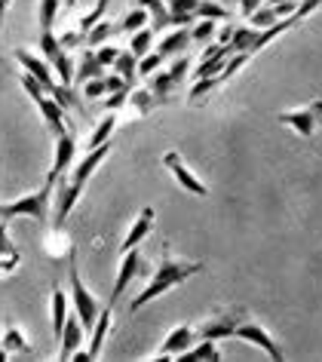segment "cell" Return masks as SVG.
I'll list each match as a JSON object with an SVG mask.
<instances>
[{
    "mask_svg": "<svg viewBox=\"0 0 322 362\" xmlns=\"http://www.w3.org/2000/svg\"><path fill=\"white\" fill-rule=\"evenodd\" d=\"M107 93H111L107 77H95V80H86V83H83V95L86 98H105Z\"/></svg>",
    "mask_w": 322,
    "mask_h": 362,
    "instance_id": "60d3db41",
    "label": "cell"
},
{
    "mask_svg": "<svg viewBox=\"0 0 322 362\" xmlns=\"http://www.w3.org/2000/svg\"><path fill=\"white\" fill-rule=\"evenodd\" d=\"M276 120L282 126H292L301 139H313L316 126L322 123V102H310L307 107H298V111H282L276 114Z\"/></svg>",
    "mask_w": 322,
    "mask_h": 362,
    "instance_id": "5b68a950",
    "label": "cell"
},
{
    "mask_svg": "<svg viewBox=\"0 0 322 362\" xmlns=\"http://www.w3.org/2000/svg\"><path fill=\"white\" fill-rule=\"evenodd\" d=\"M10 4H13V0H0V22H4V16H6V10H10Z\"/></svg>",
    "mask_w": 322,
    "mask_h": 362,
    "instance_id": "681fc988",
    "label": "cell"
},
{
    "mask_svg": "<svg viewBox=\"0 0 322 362\" xmlns=\"http://www.w3.org/2000/svg\"><path fill=\"white\" fill-rule=\"evenodd\" d=\"M163 166H166L169 172H172V175H175V181H178V185L184 187L187 194H193V197H205V194H209V191H205V187H203V181L196 178L193 172L184 166V160L178 157L175 151H166V153H163Z\"/></svg>",
    "mask_w": 322,
    "mask_h": 362,
    "instance_id": "8fae6325",
    "label": "cell"
},
{
    "mask_svg": "<svg viewBox=\"0 0 322 362\" xmlns=\"http://www.w3.org/2000/svg\"><path fill=\"white\" fill-rule=\"evenodd\" d=\"M95 77H105V65L95 59V49H86L83 59H80V65L74 68V80L83 86L86 80H95Z\"/></svg>",
    "mask_w": 322,
    "mask_h": 362,
    "instance_id": "603a6c76",
    "label": "cell"
},
{
    "mask_svg": "<svg viewBox=\"0 0 322 362\" xmlns=\"http://www.w3.org/2000/svg\"><path fill=\"white\" fill-rule=\"evenodd\" d=\"M114 34H117V25L114 22H107V19H102V22H95L93 28L86 31V43H89V49H95V47H102L105 40H111Z\"/></svg>",
    "mask_w": 322,
    "mask_h": 362,
    "instance_id": "f1b7e54d",
    "label": "cell"
},
{
    "mask_svg": "<svg viewBox=\"0 0 322 362\" xmlns=\"http://www.w3.org/2000/svg\"><path fill=\"white\" fill-rule=\"evenodd\" d=\"M138 6H141V10H148V16H150V28H154V34L172 28V16H169L166 0H138Z\"/></svg>",
    "mask_w": 322,
    "mask_h": 362,
    "instance_id": "44dd1931",
    "label": "cell"
},
{
    "mask_svg": "<svg viewBox=\"0 0 322 362\" xmlns=\"http://www.w3.org/2000/svg\"><path fill=\"white\" fill-rule=\"evenodd\" d=\"M47 95L56 98V102H59L61 107H65V111H80V98L74 95V89L65 86V83H56V86H52Z\"/></svg>",
    "mask_w": 322,
    "mask_h": 362,
    "instance_id": "836d02e7",
    "label": "cell"
},
{
    "mask_svg": "<svg viewBox=\"0 0 322 362\" xmlns=\"http://www.w3.org/2000/svg\"><path fill=\"white\" fill-rule=\"evenodd\" d=\"M49 310H52V334H61V329H65V320H68V295H65V288H52V295H49Z\"/></svg>",
    "mask_w": 322,
    "mask_h": 362,
    "instance_id": "7402d4cb",
    "label": "cell"
},
{
    "mask_svg": "<svg viewBox=\"0 0 322 362\" xmlns=\"http://www.w3.org/2000/svg\"><path fill=\"white\" fill-rule=\"evenodd\" d=\"M148 25H150L148 10L136 6V10H129L126 16H123V22L117 25V31H123V34H136V31H141V28H148Z\"/></svg>",
    "mask_w": 322,
    "mask_h": 362,
    "instance_id": "4dcf8cb0",
    "label": "cell"
},
{
    "mask_svg": "<svg viewBox=\"0 0 322 362\" xmlns=\"http://www.w3.org/2000/svg\"><path fill=\"white\" fill-rule=\"evenodd\" d=\"M0 347H4L6 353H22V356H28L31 353V344L25 341L19 325H6L4 334H0Z\"/></svg>",
    "mask_w": 322,
    "mask_h": 362,
    "instance_id": "cb8c5ba5",
    "label": "cell"
},
{
    "mask_svg": "<svg viewBox=\"0 0 322 362\" xmlns=\"http://www.w3.org/2000/svg\"><path fill=\"white\" fill-rule=\"evenodd\" d=\"M114 129H117V114H107L102 123L95 126L93 132H89V139H86V151H93V148H98V144H105V141H111V135H114Z\"/></svg>",
    "mask_w": 322,
    "mask_h": 362,
    "instance_id": "4316f807",
    "label": "cell"
},
{
    "mask_svg": "<svg viewBox=\"0 0 322 362\" xmlns=\"http://www.w3.org/2000/svg\"><path fill=\"white\" fill-rule=\"evenodd\" d=\"M191 43H193L191 28H172V31H166V37L157 43V52L163 59H172V56H178V52H184Z\"/></svg>",
    "mask_w": 322,
    "mask_h": 362,
    "instance_id": "d6986e66",
    "label": "cell"
},
{
    "mask_svg": "<svg viewBox=\"0 0 322 362\" xmlns=\"http://www.w3.org/2000/svg\"><path fill=\"white\" fill-rule=\"evenodd\" d=\"M234 338H239V341H249V344H255V347H261V350H264L270 359H282V356H285L282 347H280V344H276V341L270 338V334H267L264 325L252 322V320H249V316H246V320L237 325Z\"/></svg>",
    "mask_w": 322,
    "mask_h": 362,
    "instance_id": "ba28073f",
    "label": "cell"
},
{
    "mask_svg": "<svg viewBox=\"0 0 322 362\" xmlns=\"http://www.w3.org/2000/svg\"><path fill=\"white\" fill-rule=\"evenodd\" d=\"M150 228H154V206H145V209L138 212V218L132 221V228L126 233V240L120 243V252H129V249H136L141 240L150 233Z\"/></svg>",
    "mask_w": 322,
    "mask_h": 362,
    "instance_id": "e0dca14e",
    "label": "cell"
},
{
    "mask_svg": "<svg viewBox=\"0 0 322 362\" xmlns=\"http://www.w3.org/2000/svg\"><path fill=\"white\" fill-rule=\"evenodd\" d=\"M246 320V310H225L218 313L215 320L203 322L200 329H196V338H209V341H218V338H234L237 325Z\"/></svg>",
    "mask_w": 322,
    "mask_h": 362,
    "instance_id": "9c48e42d",
    "label": "cell"
},
{
    "mask_svg": "<svg viewBox=\"0 0 322 362\" xmlns=\"http://www.w3.org/2000/svg\"><path fill=\"white\" fill-rule=\"evenodd\" d=\"M160 65H163V56H160L157 49H150L148 56L138 59V77H150L154 71H160Z\"/></svg>",
    "mask_w": 322,
    "mask_h": 362,
    "instance_id": "ab89813d",
    "label": "cell"
},
{
    "mask_svg": "<svg viewBox=\"0 0 322 362\" xmlns=\"http://www.w3.org/2000/svg\"><path fill=\"white\" fill-rule=\"evenodd\" d=\"M107 153H111V141H105V144H98V148L93 151H86V157L77 163L74 172H71V185H77V187H86V181L95 175V169L102 166V163L107 160Z\"/></svg>",
    "mask_w": 322,
    "mask_h": 362,
    "instance_id": "7c38bea8",
    "label": "cell"
},
{
    "mask_svg": "<svg viewBox=\"0 0 322 362\" xmlns=\"http://www.w3.org/2000/svg\"><path fill=\"white\" fill-rule=\"evenodd\" d=\"M22 86H25V93H28V95L34 98V102H37V98H43V95H47V89L40 86V80H34L31 74H22Z\"/></svg>",
    "mask_w": 322,
    "mask_h": 362,
    "instance_id": "ee69618b",
    "label": "cell"
},
{
    "mask_svg": "<svg viewBox=\"0 0 322 362\" xmlns=\"http://www.w3.org/2000/svg\"><path fill=\"white\" fill-rule=\"evenodd\" d=\"M47 255L49 258H65V255H74V246H71V240L61 233V228H56V233L47 240Z\"/></svg>",
    "mask_w": 322,
    "mask_h": 362,
    "instance_id": "d6a6232c",
    "label": "cell"
},
{
    "mask_svg": "<svg viewBox=\"0 0 322 362\" xmlns=\"http://www.w3.org/2000/svg\"><path fill=\"white\" fill-rule=\"evenodd\" d=\"M200 270H203L200 261H181V258H172V255H169V249H163V258H160V264H157V274L150 276V283L129 301V310H132V313L141 310V307L150 304L154 298L166 295L169 288H175V286L187 283V279L196 276Z\"/></svg>",
    "mask_w": 322,
    "mask_h": 362,
    "instance_id": "6da1fadb",
    "label": "cell"
},
{
    "mask_svg": "<svg viewBox=\"0 0 322 362\" xmlns=\"http://www.w3.org/2000/svg\"><path fill=\"white\" fill-rule=\"evenodd\" d=\"M181 359H184V362H193V359H221V353H218V347H215V341L200 338V344H196V347H191V350L181 353Z\"/></svg>",
    "mask_w": 322,
    "mask_h": 362,
    "instance_id": "1f68e13d",
    "label": "cell"
},
{
    "mask_svg": "<svg viewBox=\"0 0 322 362\" xmlns=\"http://www.w3.org/2000/svg\"><path fill=\"white\" fill-rule=\"evenodd\" d=\"M111 316H114V307L107 304L105 310H98V320L93 325V332H89V356H98L105 347V338H107V332H111Z\"/></svg>",
    "mask_w": 322,
    "mask_h": 362,
    "instance_id": "ffe728a7",
    "label": "cell"
},
{
    "mask_svg": "<svg viewBox=\"0 0 322 362\" xmlns=\"http://www.w3.org/2000/svg\"><path fill=\"white\" fill-rule=\"evenodd\" d=\"M126 105H129L138 117H145V114H150L154 107H160L163 102H160V98L150 93V89H129V102H126Z\"/></svg>",
    "mask_w": 322,
    "mask_h": 362,
    "instance_id": "d4e9b609",
    "label": "cell"
},
{
    "mask_svg": "<svg viewBox=\"0 0 322 362\" xmlns=\"http://www.w3.org/2000/svg\"><path fill=\"white\" fill-rule=\"evenodd\" d=\"M52 191H56V185H52V181H43L40 191L25 194V197H19V200H10V203H0V221H13V218L47 221Z\"/></svg>",
    "mask_w": 322,
    "mask_h": 362,
    "instance_id": "7a4b0ae2",
    "label": "cell"
},
{
    "mask_svg": "<svg viewBox=\"0 0 322 362\" xmlns=\"http://www.w3.org/2000/svg\"><path fill=\"white\" fill-rule=\"evenodd\" d=\"M215 34H218V22L215 19H200L191 28V40H196V43H209Z\"/></svg>",
    "mask_w": 322,
    "mask_h": 362,
    "instance_id": "d590c367",
    "label": "cell"
},
{
    "mask_svg": "<svg viewBox=\"0 0 322 362\" xmlns=\"http://www.w3.org/2000/svg\"><path fill=\"white\" fill-rule=\"evenodd\" d=\"M187 71H191V62H187V59H175L166 71H154V74H150V86L148 89L163 105H169V102H172V93L178 89V83L187 77Z\"/></svg>",
    "mask_w": 322,
    "mask_h": 362,
    "instance_id": "277c9868",
    "label": "cell"
},
{
    "mask_svg": "<svg viewBox=\"0 0 322 362\" xmlns=\"http://www.w3.org/2000/svg\"><path fill=\"white\" fill-rule=\"evenodd\" d=\"M49 65H52V71H56L59 83H65V86H71V83H74V68H77V65H74V59L68 56V49H61L59 56L49 62Z\"/></svg>",
    "mask_w": 322,
    "mask_h": 362,
    "instance_id": "f546056e",
    "label": "cell"
},
{
    "mask_svg": "<svg viewBox=\"0 0 322 362\" xmlns=\"http://www.w3.org/2000/svg\"><path fill=\"white\" fill-rule=\"evenodd\" d=\"M6 356H10V353H6L4 347H0V359H6Z\"/></svg>",
    "mask_w": 322,
    "mask_h": 362,
    "instance_id": "f907efd6",
    "label": "cell"
},
{
    "mask_svg": "<svg viewBox=\"0 0 322 362\" xmlns=\"http://www.w3.org/2000/svg\"><path fill=\"white\" fill-rule=\"evenodd\" d=\"M71 264H68V283H71V304H74V313L80 316V322H83V329H86V334L93 332V325H95V320H98V301H95V295L89 292V288L83 286V279H80V270H77V261H74V255L68 258Z\"/></svg>",
    "mask_w": 322,
    "mask_h": 362,
    "instance_id": "3957f363",
    "label": "cell"
},
{
    "mask_svg": "<svg viewBox=\"0 0 322 362\" xmlns=\"http://www.w3.org/2000/svg\"><path fill=\"white\" fill-rule=\"evenodd\" d=\"M117 56H120V49H117V47H107V43H102V47L95 49V59L102 62L105 68H107V65H114V59H117Z\"/></svg>",
    "mask_w": 322,
    "mask_h": 362,
    "instance_id": "bcb514c9",
    "label": "cell"
},
{
    "mask_svg": "<svg viewBox=\"0 0 322 362\" xmlns=\"http://www.w3.org/2000/svg\"><path fill=\"white\" fill-rule=\"evenodd\" d=\"M196 341V329H191V325H178V329H172L166 334V341L160 344L157 356L166 359V356H181L184 350H191Z\"/></svg>",
    "mask_w": 322,
    "mask_h": 362,
    "instance_id": "4fadbf2b",
    "label": "cell"
},
{
    "mask_svg": "<svg viewBox=\"0 0 322 362\" xmlns=\"http://www.w3.org/2000/svg\"><path fill=\"white\" fill-rule=\"evenodd\" d=\"M221 83H225L221 77H203V80H196L193 89H191V95H187V98H191V105H200V98H205L215 86H221Z\"/></svg>",
    "mask_w": 322,
    "mask_h": 362,
    "instance_id": "8d00e7d4",
    "label": "cell"
},
{
    "mask_svg": "<svg viewBox=\"0 0 322 362\" xmlns=\"http://www.w3.org/2000/svg\"><path fill=\"white\" fill-rule=\"evenodd\" d=\"M59 43H61V49H74V47H80V43H86V34L80 31V28L65 31V34L59 37Z\"/></svg>",
    "mask_w": 322,
    "mask_h": 362,
    "instance_id": "7bdbcfd3",
    "label": "cell"
},
{
    "mask_svg": "<svg viewBox=\"0 0 322 362\" xmlns=\"http://www.w3.org/2000/svg\"><path fill=\"white\" fill-rule=\"evenodd\" d=\"M114 74H120L123 80H126L129 86H136V77H138V59L132 56L129 49H120V56L114 59Z\"/></svg>",
    "mask_w": 322,
    "mask_h": 362,
    "instance_id": "484cf974",
    "label": "cell"
},
{
    "mask_svg": "<svg viewBox=\"0 0 322 362\" xmlns=\"http://www.w3.org/2000/svg\"><path fill=\"white\" fill-rule=\"evenodd\" d=\"M61 52V43H59V37L52 31H40V56L47 59V62H52Z\"/></svg>",
    "mask_w": 322,
    "mask_h": 362,
    "instance_id": "f35d334b",
    "label": "cell"
},
{
    "mask_svg": "<svg viewBox=\"0 0 322 362\" xmlns=\"http://www.w3.org/2000/svg\"><path fill=\"white\" fill-rule=\"evenodd\" d=\"M10 221H0V255H16V246L10 240V228H6Z\"/></svg>",
    "mask_w": 322,
    "mask_h": 362,
    "instance_id": "f6af8a7d",
    "label": "cell"
},
{
    "mask_svg": "<svg viewBox=\"0 0 322 362\" xmlns=\"http://www.w3.org/2000/svg\"><path fill=\"white\" fill-rule=\"evenodd\" d=\"M59 4H61V0H40V6H37L40 31H52V25H56V16H59Z\"/></svg>",
    "mask_w": 322,
    "mask_h": 362,
    "instance_id": "e575fe53",
    "label": "cell"
},
{
    "mask_svg": "<svg viewBox=\"0 0 322 362\" xmlns=\"http://www.w3.org/2000/svg\"><path fill=\"white\" fill-rule=\"evenodd\" d=\"M83 322H80V316L77 313H68V320H65V329H61L59 334V359H71L74 356V350L83 344Z\"/></svg>",
    "mask_w": 322,
    "mask_h": 362,
    "instance_id": "5bb4252c",
    "label": "cell"
},
{
    "mask_svg": "<svg viewBox=\"0 0 322 362\" xmlns=\"http://www.w3.org/2000/svg\"><path fill=\"white\" fill-rule=\"evenodd\" d=\"M264 4H267V0H239V13H243V16H252L255 10H261Z\"/></svg>",
    "mask_w": 322,
    "mask_h": 362,
    "instance_id": "c3c4849f",
    "label": "cell"
},
{
    "mask_svg": "<svg viewBox=\"0 0 322 362\" xmlns=\"http://www.w3.org/2000/svg\"><path fill=\"white\" fill-rule=\"evenodd\" d=\"M74 157H77V135L71 132V129L59 132V135H56V157H52V169L47 172V181H52V185H56V181L71 169Z\"/></svg>",
    "mask_w": 322,
    "mask_h": 362,
    "instance_id": "52a82bcc",
    "label": "cell"
},
{
    "mask_svg": "<svg viewBox=\"0 0 322 362\" xmlns=\"http://www.w3.org/2000/svg\"><path fill=\"white\" fill-rule=\"evenodd\" d=\"M16 62L25 68V74L40 80V86L47 89V93L56 86V71H52V65L43 56H34V52H28V49H16Z\"/></svg>",
    "mask_w": 322,
    "mask_h": 362,
    "instance_id": "30bf717a",
    "label": "cell"
},
{
    "mask_svg": "<svg viewBox=\"0 0 322 362\" xmlns=\"http://www.w3.org/2000/svg\"><path fill=\"white\" fill-rule=\"evenodd\" d=\"M16 267H19V252H16V255H0V279L10 276Z\"/></svg>",
    "mask_w": 322,
    "mask_h": 362,
    "instance_id": "7dc6e473",
    "label": "cell"
},
{
    "mask_svg": "<svg viewBox=\"0 0 322 362\" xmlns=\"http://www.w3.org/2000/svg\"><path fill=\"white\" fill-rule=\"evenodd\" d=\"M203 0H166L169 16H172V28H191L196 22V13H200Z\"/></svg>",
    "mask_w": 322,
    "mask_h": 362,
    "instance_id": "ac0fdd59",
    "label": "cell"
},
{
    "mask_svg": "<svg viewBox=\"0 0 322 362\" xmlns=\"http://www.w3.org/2000/svg\"><path fill=\"white\" fill-rule=\"evenodd\" d=\"M107 6H111V0H95V6H93V10H89L86 16H83V19H80V31H89V28H93V25L95 22H102L105 19V13H107Z\"/></svg>",
    "mask_w": 322,
    "mask_h": 362,
    "instance_id": "74e56055",
    "label": "cell"
},
{
    "mask_svg": "<svg viewBox=\"0 0 322 362\" xmlns=\"http://www.w3.org/2000/svg\"><path fill=\"white\" fill-rule=\"evenodd\" d=\"M34 105L40 107V117H43V123H47V129H49L52 135H59V132H65V129H68L65 107H61L52 95H43V98H37Z\"/></svg>",
    "mask_w": 322,
    "mask_h": 362,
    "instance_id": "2e32d148",
    "label": "cell"
},
{
    "mask_svg": "<svg viewBox=\"0 0 322 362\" xmlns=\"http://www.w3.org/2000/svg\"><path fill=\"white\" fill-rule=\"evenodd\" d=\"M83 197V187L71 185V181H61L59 178V191H56V228H65L68 215L74 212L77 200Z\"/></svg>",
    "mask_w": 322,
    "mask_h": 362,
    "instance_id": "9a60e30c",
    "label": "cell"
},
{
    "mask_svg": "<svg viewBox=\"0 0 322 362\" xmlns=\"http://www.w3.org/2000/svg\"><path fill=\"white\" fill-rule=\"evenodd\" d=\"M141 270H145V258H141V252H138V246L136 249H129V252H123V261H120V270H117V279H114V288H111V301L107 304H117L120 298H123V292L129 288V283L136 279Z\"/></svg>",
    "mask_w": 322,
    "mask_h": 362,
    "instance_id": "8992f818",
    "label": "cell"
},
{
    "mask_svg": "<svg viewBox=\"0 0 322 362\" xmlns=\"http://www.w3.org/2000/svg\"><path fill=\"white\" fill-rule=\"evenodd\" d=\"M126 102H129V89H117V93H107L105 95V107H107V111H120Z\"/></svg>",
    "mask_w": 322,
    "mask_h": 362,
    "instance_id": "b9f144b4",
    "label": "cell"
},
{
    "mask_svg": "<svg viewBox=\"0 0 322 362\" xmlns=\"http://www.w3.org/2000/svg\"><path fill=\"white\" fill-rule=\"evenodd\" d=\"M154 49V28H141V31H136V34H129V52L136 59H141V56H148V52Z\"/></svg>",
    "mask_w": 322,
    "mask_h": 362,
    "instance_id": "83f0119b",
    "label": "cell"
}]
</instances>
